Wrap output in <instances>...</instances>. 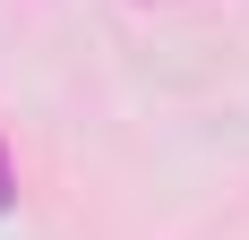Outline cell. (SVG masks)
Masks as SVG:
<instances>
[{
	"instance_id": "obj_1",
	"label": "cell",
	"mask_w": 249,
	"mask_h": 240,
	"mask_svg": "<svg viewBox=\"0 0 249 240\" xmlns=\"http://www.w3.org/2000/svg\"><path fill=\"white\" fill-rule=\"evenodd\" d=\"M9 197H18V180H9V146H0V206H9Z\"/></svg>"
}]
</instances>
